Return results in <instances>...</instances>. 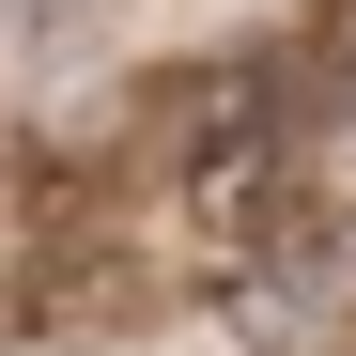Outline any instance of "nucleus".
Returning a JSON list of instances; mask_svg holds the SVG:
<instances>
[{"label": "nucleus", "instance_id": "obj_2", "mask_svg": "<svg viewBox=\"0 0 356 356\" xmlns=\"http://www.w3.org/2000/svg\"><path fill=\"white\" fill-rule=\"evenodd\" d=\"M16 310H31V341H124L140 325V264L108 248H78V232H31V279H16Z\"/></svg>", "mask_w": 356, "mask_h": 356}, {"label": "nucleus", "instance_id": "obj_1", "mask_svg": "<svg viewBox=\"0 0 356 356\" xmlns=\"http://www.w3.org/2000/svg\"><path fill=\"white\" fill-rule=\"evenodd\" d=\"M170 202H186V232L217 264H279L294 232H310V155H294V93L279 63L217 78L186 108V140H170Z\"/></svg>", "mask_w": 356, "mask_h": 356}]
</instances>
